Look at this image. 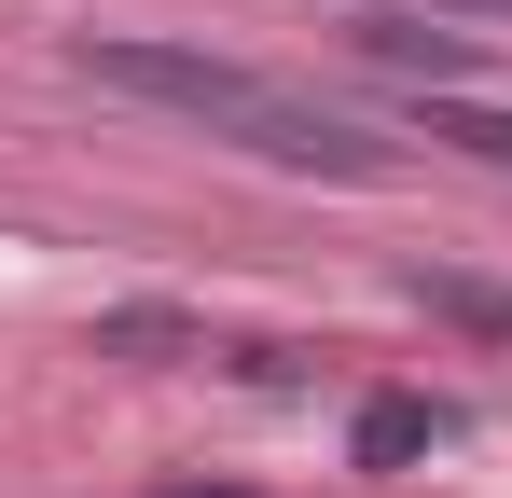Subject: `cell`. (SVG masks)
I'll use <instances>...</instances> for the list:
<instances>
[{
  "label": "cell",
  "instance_id": "obj_5",
  "mask_svg": "<svg viewBox=\"0 0 512 498\" xmlns=\"http://www.w3.org/2000/svg\"><path fill=\"white\" fill-rule=\"evenodd\" d=\"M416 139H443V153H471V166H512V111L457 83V97H416Z\"/></svg>",
  "mask_w": 512,
  "mask_h": 498
},
{
  "label": "cell",
  "instance_id": "obj_3",
  "mask_svg": "<svg viewBox=\"0 0 512 498\" xmlns=\"http://www.w3.org/2000/svg\"><path fill=\"white\" fill-rule=\"evenodd\" d=\"M346 42H360L388 83H416V97H457V83H485V28H457V14H416V0H360V14H346Z\"/></svg>",
  "mask_w": 512,
  "mask_h": 498
},
{
  "label": "cell",
  "instance_id": "obj_1",
  "mask_svg": "<svg viewBox=\"0 0 512 498\" xmlns=\"http://www.w3.org/2000/svg\"><path fill=\"white\" fill-rule=\"evenodd\" d=\"M70 70L111 83V97H139V111H180V125H208V139H236L263 97H277L250 56H208V42H167V28H84Z\"/></svg>",
  "mask_w": 512,
  "mask_h": 498
},
{
  "label": "cell",
  "instance_id": "obj_4",
  "mask_svg": "<svg viewBox=\"0 0 512 498\" xmlns=\"http://www.w3.org/2000/svg\"><path fill=\"white\" fill-rule=\"evenodd\" d=\"M443 443H457V415L416 402V388H374V402L346 415V457H360V471H416V457H443Z\"/></svg>",
  "mask_w": 512,
  "mask_h": 498
},
{
  "label": "cell",
  "instance_id": "obj_7",
  "mask_svg": "<svg viewBox=\"0 0 512 498\" xmlns=\"http://www.w3.org/2000/svg\"><path fill=\"white\" fill-rule=\"evenodd\" d=\"M97 346H111V360H180V346H208V332L180 319V305H111V319H97Z\"/></svg>",
  "mask_w": 512,
  "mask_h": 498
},
{
  "label": "cell",
  "instance_id": "obj_6",
  "mask_svg": "<svg viewBox=\"0 0 512 498\" xmlns=\"http://www.w3.org/2000/svg\"><path fill=\"white\" fill-rule=\"evenodd\" d=\"M402 291H416L429 319H457V332H485V346H512V291H499V277H443V263H416Z\"/></svg>",
  "mask_w": 512,
  "mask_h": 498
},
{
  "label": "cell",
  "instance_id": "obj_2",
  "mask_svg": "<svg viewBox=\"0 0 512 498\" xmlns=\"http://www.w3.org/2000/svg\"><path fill=\"white\" fill-rule=\"evenodd\" d=\"M236 153H263V166H291V180H388V139H374V125H346V111H319V97H291V83H277V97H263L250 125H236Z\"/></svg>",
  "mask_w": 512,
  "mask_h": 498
},
{
  "label": "cell",
  "instance_id": "obj_8",
  "mask_svg": "<svg viewBox=\"0 0 512 498\" xmlns=\"http://www.w3.org/2000/svg\"><path fill=\"white\" fill-rule=\"evenodd\" d=\"M416 14H457V28H512V0H416Z\"/></svg>",
  "mask_w": 512,
  "mask_h": 498
},
{
  "label": "cell",
  "instance_id": "obj_9",
  "mask_svg": "<svg viewBox=\"0 0 512 498\" xmlns=\"http://www.w3.org/2000/svg\"><path fill=\"white\" fill-rule=\"evenodd\" d=\"M153 498H250V485H153Z\"/></svg>",
  "mask_w": 512,
  "mask_h": 498
}]
</instances>
